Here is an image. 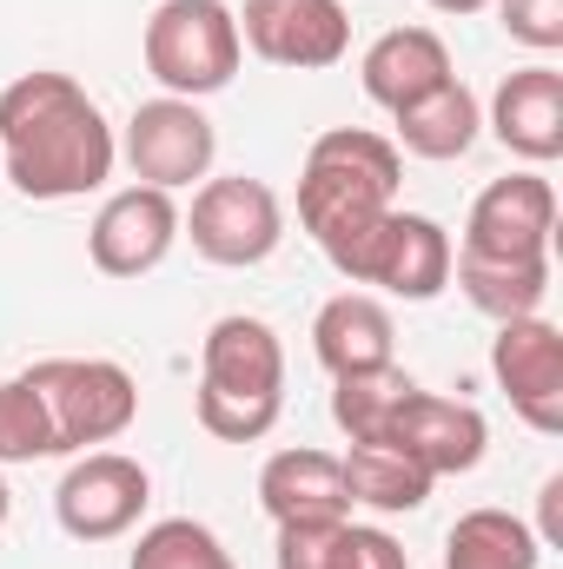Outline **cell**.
<instances>
[{
	"instance_id": "obj_1",
	"label": "cell",
	"mask_w": 563,
	"mask_h": 569,
	"mask_svg": "<svg viewBox=\"0 0 563 569\" xmlns=\"http://www.w3.org/2000/svg\"><path fill=\"white\" fill-rule=\"evenodd\" d=\"M120 140L100 113V100L73 73H20L0 93V179H13L20 199L60 206L87 199L113 179Z\"/></svg>"
},
{
	"instance_id": "obj_2",
	"label": "cell",
	"mask_w": 563,
	"mask_h": 569,
	"mask_svg": "<svg viewBox=\"0 0 563 569\" xmlns=\"http://www.w3.org/2000/svg\"><path fill=\"white\" fill-rule=\"evenodd\" d=\"M405 186V152L385 133L365 127H332L318 133L298 172V226L312 232V246L332 259V272L352 259V246L392 212Z\"/></svg>"
},
{
	"instance_id": "obj_3",
	"label": "cell",
	"mask_w": 563,
	"mask_h": 569,
	"mask_svg": "<svg viewBox=\"0 0 563 569\" xmlns=\"http://www.w3.org/2000/svg\"><path fill=\"white\" fill-rule=\"evenodd\" d=\"M285 411V345L266 318H219L199 345V425L219 443H259Z\"/></svg>"
},
{
	"instance_id": "obj_4",
	"label": "cell",
	"mask_w": 563,
	"mask_h": 569,
	"mask_svg": "<svg viewBox=\"0 0 563 569\" xmlns=\"http://www.w3.org/2000/svg\"><path fill=\"white\" fill-rule=\"evenodd\" d=\"M246 60L239 20L226 0H159L146 20V73L172 100H206L226 93Z\"/></svg>"
},
{
	"instance_id": "obj_5",
	"label": "cell",
	"mask_w": 563,
	"mask_h": 569,
	"mask_svg": "<svg viewBox=\"0 0 563 569\" xmlns=\"http://www.w3.org/2000/svg\"><path fill=\"white\" fill-rule=\"evenodd\" d=\"M27 378L40 385V398L53 411L60 457L93 450V443H113V437H127L134 418H140V385L113 358H47V365H27Z\"/></svg>"
},
{
	"instance_id": "obj_6",
	"label": "cell",
	"mask_w": 563,
	"mask_h": 569,
	"mask_svg": "<svg viewBox=\"0 0 563 569\" xmlns=\"http://www.w3.org/2000/svg\"><path fill=\"white\" fill-rule=\"evenodd\" d=\"M179 232L192 239L199 259L213 266H266L285 239V206L266 179H246V172H226V179H206L192 192V212H179Z\"/></svg>"
},
{
	"instance_id": "obj_7",
	"label": "cell",
	"mask_w": 563,
	"mask_h": 569,
	"mask_svg": "<svg viewBox=\"0 0 563 569\" xmlns=\"http://www.w3.org/2000/svg\"><path fill=\"white\" fill-rule=\"evenodd\" d=\"M451 259H457V246H451V232H444L437 219L392 206V212L352 246V259H345L338 272L352 284H385V291L405 298V305H431V298L451 284Z\"/></svg>"
},
{
	"instance_id": "obj_8",
	"label": "cell",
	"mask_w": 563,
	"mask_h": 569,
	"mask_svg": "<svg viewBox=\"0 0 563 569\" xmlns=\"http://www.w3.org/2000/svg\"><path fill=\"white\" fill-rule=\"evenodd\" d=\"M152 503V477L127 450H80L53 490V517L73 543H113L127 537Z\"/></svg>"
},
{
	"instance_id": "obj_9",
	"label": "cell",
	"mask_w": 563,
	"mask_h": 569,
	"mask_svg": "<svg viewBox=\"0 0 563 569\" xmlns=\"http://www.w3.org/2000/svg\"><path fill=\"white\" fill-rule=\"evenodd\" d=\"M120 152H127V166H134L140 186L179 192V186H192V179L213 172L219 133H213V120L199 113V100H172V93H159V100L134 107Z\"/></svg>"
},
{
	"instance_id": "obj_10",
	"label": "cell",
	"mask_w": 563,
	"mask_h": 569,
	"mask_svg": "<svg viewBox=\"0 0 563 569\" xmlns=\"http://www.w3.org/2000/svg\"><path fill=\"white\" fill-rule=\"evenodd\" d=\"M233 20L259 60L292 67V73H325L352 53L345 0H246Z\"/></svg>"
},
{
	"instance_id": "obj_11",
	"label": "cell",
	"mask_w": 563,
	"mask_h": 569,
	"mask_svg": "<svg viewBox=\"0 0 563 569\" xmlns=\"http://www.w3.org/2000/svg\"><path fill=\"white\" fill-rule=\"evenodd\" d=\"M551 232H557L551 179L544 172H511V179H491L471 199L457 252H471V259H551Z\"/></svg>"
},
{
	"instance_id": "obj_12",
	"label": "cell",
	"mask_w": 563,
	"mask_h": 569,
	"mask_svg": "<svg viewBox=\"0 0 563 569\" xmlns=\"http://www.w3.org/2000/svg\"><path fill=\"white\" fill-rule=\"evenodd\" d=\"M491 378L504 385L511 411L537 437H557L563 430V331L544 311L497 325V338H491Z\"/></svg>"
},
{
	"instance_id": "obj_13",
	"label": "cell",
	"mask_w": 563,
	"mask_h": 569,
	"mask_svg": "<svg viewBox=\"0 0 563 569\" xmlns=\"http://www.w3.org/2000/svg\"><path fill=\"white\" fill-rule=\"evenodd\" d=\"M179 239V206L159 186H127L100 206V219L87 226V259L107 279H146L152 266H166Z\"/></svg>"
},
{
	"instance_id": "obj_14",
	"label": "cell",
	"mask_w": 563,
	"mask_h": 569,
	"mask_svg": "<svg viewBox=\"0 0 563 569\" xmlns=\"http://www.w3.org/2000/svg\"><path fill=\"white\" fill-rule=\"evenodd\" d=\"M392 443H405L431 477H464V470L484 463V450H491V425H484V411L464 405V398L412 391L405 411L392 418Z\"/></svg>"
},
{
	"instance_id": "obj_15",
	"label": "cell",
	"mask_w": 563,
	"mask_h": 569,
	"mask_svg": "<svg viewBox=\"0 0 563 569\" xmlns=\"http://www.w3.org/2000/svg\"><path fill=\"white\" fill-rule=\"evenodd\" d=\"M259 503H266V517L273 523H345L352 517V490H345V463L332 457V450H312V443H298V450H279V457H266V470H259Z\"/></svg>"
},
{
	"instance_id": "obj_16",
	"label": "cell",
	"mask_w": 563,
	"mask_h": 569,
	"mask_svg": "<svg viewBox=\"0 0 563 569\" xmlns=\"http://www.w3.org/2000/svg\"><path fill=\"white\" fill-rule=\"evenodd\" d=\"M484 127L511 146L517 159L551 166V159L563 152V73H557V67H544V60H537V67L504 73V87L491 93Z\"/></svg>"
},
{
	"instance_id": "obj_17",
	"label": "cell",
	"mask_w": 563,
	"mask_h": 569,
	"mask_svg": "<svg viewBox=\"0 0 563 569\" xmlns=\"http://www.w3.org/2000/svg\"><path fill=\"white\" fill-rule=\"evenodd\" d=\"M444 80H457V73H451V47H444L431 27H392V33H378V40L365 47V60H358V87H365V100L385 107V113H405L412 100L437 93Z\"/></svg>"
},
{
	"instance_id": "obj_18",
	"label": "cell",
	"mask_w": 563,
	"mask_h": 569,
	"mask_svg": "<svg viewBox=\"0 0 563 569\" xmlns=\"http://www.w3.org/2000/svg\"><path fill=\"white\" fill-rule=\"evenodd\" d=\"M392 345H398L392 311H385V298H372V291H338V298H325L318 318H312V351H318V365H325L332 378L385 371V365H392Z\"/></svg>"
},
{
	"instance_id": "obj_19",
	"label": "cell",
	"mask_w": 563,
	"mask_h": 569,
	"mask_svg": "<svg viewBox=\"0 0 563 569\" xmlns=\"http://www.w3.org/2000/svg\"><path fill=\"white\" fill-rule=\"evenodd\" d=\"M338 463H345L352 503H365V510H378V517L424 510V497H431V483H437L418 457H412L405 443H392V437H378V443H345Z\"/></svg>"
},
{
	"instance_id": "obj_20",
	"label": "cell",
	"mask_w": 563,
	"mask_h": 569,
	"mask_svg": "<svg viewBox=\"0 0 563 569\" xmlns=\"http://www.w3.org/2000/svg\"><path fill=\"white\" fill-rule=\"evenodd\" d=\"M392 120H398V140L392 146L412 152V159H464L477 146V133H484V107H477V93L464 80H444L437 93L412 100Z\"/></svg>"
},
{
	"instance_id": "obj_21",
	"label": "cell",
	"mask_w": 563,
	"mask_h": 569,
	"mask_svg": "<svg viewBox=\"0 0 563 569\" xmlns=\"http://www.w3.org/2000/svg\"><path fill=\"white\" fill-rule=\"evenodd\" d=\"M444 569H544V543L511 510H464L444 537Z\"/></svg>"
},
{
	"instance_id": "obj_22",
	"label": "cell",
	"mask_w": 563,
	"mask_h": 569,
	"mask_svg": "<svg viewBox=\"0 0 563 569\" xmlns=\"http://www.w3.org/2000/svg\"><path fill=\"white\" fill-rule=\"evenodd\" d=\"M451 279L464 284V298L484 311V318H531L544 311L551 298V259H471L457 252L451 259Z\"/></svg>"
},
{
	"instance_id": "obj_23",
	"label": "cell",
	"mask_w": 563,
	"mask_h": 569,
	"mask_svg": "<svg viewBox=\"0 0 563 569\" xmlns=\"http://www.w3.org/2000/svg\"><path fill=\"white\" fill-rule=\"evenodd\" d=\"M412 391H418V385H412L398 365L332 378V425L345 430L352 443H378V437H392V418L405 411V398H412Z\"/></svg>"
},
{
	"instance_id": "obj_24",
	"label": "cell",
	"mask_w": 563,
	"mask_h": 569,
	"mask_svg": "<svg viewBox=\"0 0 563 569\" xmlns=\"http://www.w3.org/2000/svg\"><path fill=\"white\" fill-rule=\"evenodd\" d=\"M40 457H60V437L40 385L20 371L0 385V463H40Z\"/></svg>"
},
{
	"instance_id": "obj_25",
	"label": "cell",
	"mask_w": 563,
	"mask_h": 569,
	"mask_svg": "<svg viewBox=\"0 0 563 569\" xmlns=\"http://www.w3.org/2000/svg\"><path fill=\"white\" fill-rule=\"evenodd\" d=\"M127 569H239V563L226 557V543H219L206 523H192V517H159L152 530H140Z\"/></svg>"
},
{
	"instance_id": "obj_26",
	"label": "cell",
	"mask_w": 563,
	"mask_h": 569,
	"mask_svg": "<svg viewBox=\"0 0 563 569\" xmlns=\"http://www.w3.org/2000/svg\"><path fill=\"white\" fill-rule=\"evenodd\" d=\"M325 569H412L405 557V543L398 537H385V530H372V523H338L332 530V550H325Z\"/></svg>"
},
{
	"instance_id": "obj_27",
	"label": "cell",
	"mask_w": 563,
	"mask_h": 569,
	"mask_svg": "<svg viewBox=\"0 0 563 569\" xmlns=\"http://www.w3.org/2000/svg\"><path fill=\"white\" fill-rule=\"evenodd\" d=\"M504 33L531 53H557L563 47V0H491Z\"/></svg>"
},
{
	"instance_id": "obj_28",
	"label": "cell",
	"mask_w": 563,
	"mask_h": 569,
	"mask_svg": "<svg viewBox=\"0 0 563 569\" xmlns=\"http://www.w3.org/2000/svg\"><path fill=\"white\" fill-rule=\"evenodd\" d=\"M537 543L544 550L563 543V477H544V530H537Z\"/></svg>"
},
{
	"instance_id": "obj_29",
	"label": "cell",
	"mask_w": 563,
	"mask_h": 569,
	"mask_svg": "<svg viewBox=\"0 0 563 569\" xmlns=\"http://www.w3.org/2000/svg\"><path fill=\"white\" fill-rule=\"evenodd\" d=\"M424 7H437V13H484L491 0H424Z\"/></svg>"
},
{
	"instance_id": "obj_30",
	"label": "cell",
	"mask_w": 563,
	"mask_h": 569,
	"mask_svg": "<svg viewBox=\"0 0 563 569\" xmlns=\"http://www.w3.org/2000/svg\"><path fill=\"white\" fill-rule=\"evenodd\" d=\"M7 510H13V490H7V477H0V530H7Z\"/></svg>"
}]
</instances>
